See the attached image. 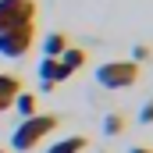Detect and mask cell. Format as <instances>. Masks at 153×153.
Wrapping results in <instances>:
<instances>
[{"mask_svg":"<svg viewBox=\"0 0 153 153\" xmlns=\"http://www.w3.org/2000/svg\"><path fill=\"white\" fill-rule=\"evenodd\" d=\"M61 125V117L57 114H32V117H22V125L14 128V135H11V150H18V153H32Z\"/></svg>","mask_w":153,"mask_h":153,"instance_id":"obj_1","label":"cell"},{"mask_svg":"<svg viewBox=\"0 0 153 153\" xmlns=\"http://www.w3.org/2000/svg\"><path fill=\"white\" fill-rule=\"evenodd\" d=\"M139 75H143V68L132 64V61H107V64L96 68V82L103 89H128V85L139 82Z\"/></svg>","mask_w":153,"mask_h":153,"instance_id":"obj_2","label":"cell"},{"mask_svg":"<svg viewBox=\"0 0 153 153\" xmlns=\"http://www.w3.org/2000/svg\"><path fill=\"white\" fill-rule=\"evenodd\" d=\"M36 43V22L25 25H11L0 32V57H25Z\"/></svg>","mask_w":153,"mask_h":153,"instance_id":"obj_3","label":"cell"},{"mask_svg":"<svg viewBox=\"0 0 153 153\" xmlns=\"http://www.w3.org/2000/svg\"><path fill=\"white\" fill-rule=\"evenodd\" d=\"M36 14H39L36 0H0V32L11 29V25L36 22Z\"/></svg>","mask_w":153,"mask_h":153,"instance_id":"obj_4","label":"cell"},{"mask_svg":"<svg viewBox=\"0 0 153 153\" xmlns=\"http://www.w3.org/2000/svg\"><path fill=\"white\" fill-rule=\"evenodd\" d=\"M39 78H43V89H53L57 82H68L71 71H68L57 57H43V61H39Z\"/></svg>","mask_w":153,"mask_h":153,"instance_id":"obj_5","label":"cell"},{"mask_svg":"<svg viewBox=\"0 0 153 153\" xmlns=\"http://www.w3.org/2000/svg\"><path fill=\"white\" fill-rule=\"evenodd\" d=\"M22 93V78L18 75H0V114L7 107H14V96Z\"/></svg>","mask_w":153,"mask_h":153,"instance_id":"obj_6","label":"cell"},{"mask_svg":"<svg viewBox=\"0 0 153 153\" xmlns=\"http://www.w3.org/2000/svg\"><path fill=\"white\" fill-rule=\"evenodd\" d=\"M68 46L71 43H68L64 32H50V36H43V57H61Z\"/></svg>","mask_w":153,"mask_h":153,"instance_id":"obj_7","label":"cell"},{"mask_svg":"<svg viewBox=\"0 0 153 153\" xmlns=\"http://www.w3.org/2000/svg\"><path fill=\"white\" fill-rule=\"evenodd\" d=\"M57 61H61V64H64V68H68V71L75 75L78 68H85V61H89V53H85L82 46H68V50H64V53H61Z\"/></svg>","mask_w":153,"mask_h":153,"instance_id":"obj_8","label":"cell"},{"mask_svg":"<svg viewBox=\"0 0 153 153\" xmlns=\"http://www.w3.org/2000/svg\"><path fill=\"white\" fill-rule=\"evenodd\" d=\"M89 146V139L85 135H68V139H61V143H53L46 153H82Z\"/></svg>","mask_w":153,"mask_h":153,"instance_id":"obj_9","label":"cell"},{"mask_svg":"<svg viewBox=\"0 0 153 153\" xmlns=\"http://www.w3.org/2000/svg\"><path fill=\"white\" fill-rule=\"evenodd\" d=\"M14 111H18L22 117L39 114V96L36 93H18V96H14Z\"/></svg>","mask_w":153,"mask_h":153,"instance_id":"obj_10","label":"cell"},{"mask_svg":"<svg viewBox=\"0 0 153 153\" xmlns=\"http://www.w3.org/2000/svg\"><path fill=\"white\" fill-rule=\"evenodd\" d=\"M128 128V117L121 114V111H111V114L103 117V135H121Z\"/></svg>","mask_w":153,"mask_h":153,"instance_id":"obj_11","label":"cell"},{"mask_svg":"<svg viewBox=\"0 0 153 153\" xmlns=\"http://www.w3.org/2000/svg\"><path fill=\"white\" fill-rule=\"evenodd\" d=\"M143 61H150V46H132V64H143Z\"/></svg>","mask_w":153,"mask_h":153,"instance_id":"obj_12","label":"cell"},{"mask_svg":"<svg viewBox=\"0 0 153 153\" xmlns=\"http://www.w3.org/2000/svg\"><path fill=\"white\" fill-rule=\"evenodd\" d=\"M139 121H143V125H153V100L143 107V111H139Z\"/></svg>","mask_w":153,"mask_h":153,"instance_id":"obj_13","label":"cell"},{"mask_svg":"<svg viewBox=\"0 0 153 153\" xmlns=\"http://www.w3.org/2000/svg\"><path fill=\"white\" fill-rule=\"evenodd\" d=\"M128 153H153V150H150V146H132Z\"/></svg>","mask_w":153,"mask_h":153,"instance_id":"obj_14","label":"cell"},{"mask_svg":"<svg viewBox=\"0 0 153 153\" xmlns=\"http://www.w3.org/2000/svg\"><path fill=\"white\" fill-rule=\"evenodd\" d=\"M0 153H7V150H0Z\"/></svg>","mask_w":153,"mask_h":153,"instance_id":"obj_15","label":"cell"}]
</instances>
